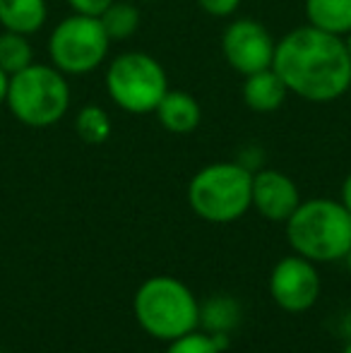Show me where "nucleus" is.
I'll return each instance as SVG.
<instances>
[{
    "instance_id": "1",
    "label": "nucleus",
    "mask_w": 351,
    "mask_h": 353,
    "mask_svg": "<svg viewBox=\"0 0 351 353\" xmlns=\"http://www.w3.org/2000/svg\"><path fill=\"white\" fill-rule=\"evenodd\" d=\"M272 68L289 94L310 103H332L351 89V58L344 39L310 24L277 39Z\"/></svg>"
},
{
    "instance_id": "2",
    "label": "nucleus",
    "mask_w": 351,
    "mask_h": 353,
    "mask_svg": "<svg viewBox=\"0 0 351 353\" xmlns=\"http://www.w3.org/2000/svg\"><path fill=\"white\" fill-rule=\"evenodd\" d=\"M286 238L296 255L310 262L342 260L351 250V214L328 197L301 202L286 219Z\"/></svg>"
},
{
    "instance_id": "3",
    "label": "nucleus",
    "mask_w": 351,
    "mask_h": 353,
    "mask_svg": "<svg viewBox=\"0 0 351 353\" xmlns=\"http://www.w3.org/2000/svg\"><path fill=\"white\" fill-rule=\"evenodd\" d=\"M72 101L68 74L51 63H32L24 70L10 74L5 106L17 123L27 128H51L66 118Z\"/></svg>"
},
{
    "instance_id": "4",
    "label": "nucleus",
    "mask_w": 351,
    "mask_h": 353,
    "mask_svg": "<svg viewBox=\"0 0 351 353\" xmlns=\"http://www.w3.org/2000/svg\"><path fill=\"white\" fill-rule=\"evenodd\" d=\"M188 205L210 223H231L253 207V171L236 161L200 168L188 183Z\"/></svg>"
},
{
    "instance_id": "5",
    "label": "nucleus",
    "mask_w": 351,
    "mask_h": 353,
    "mask_svg": "<svg viewBox=\"0 0 351 353\" xmlns=\"http://www.w3.org/2000/svg\"><path fill=\"white\" fill-rule=\"evenodd\" d=\"M135 320L150 336L174 341L200 322V305L192 291L176 276H152L142 281L132 301Z\"/></svg>"
},
{
    "instance_id": "6",
    "label": "nucleus",
    "mask_w": 351,
    "mask_h": 353,
    "mask_svg": "<svg viewBox=\"0 0 351 353\" xmlns=\"http://www.w3.org/2000/svg\"><path fill=\"white\" fill-rule=\"evenodd\" d=\"M106 94L121 111L132 116L154 113L169 92V74L154 56L145 51L118 53L106 68Z\"/></svg>"
},
{
    "instance_id": "7",
    "label": "nucleus",
    "mask_w": 351,
    "mask_h": 353,
    "mask_svg": "<svg viewBox=\"0 0 351 353\" xmlns=\"http://www.w3.org/2000/svg\"><path fill=\"white\" fill-rule=\"evenodd\" d=\"M111 43L101 19L72 12L53 27L48 37V61L68 77L89 74L106 63Z\"/></svg>"
},
{
    "instance_id": "8",
    "label": "nucleus",
    "mask_w": 351,
    "mask_h": 353,
    "mask_svg": "<svg viewBox=\"0 0 351 353\" xmlns=\"http://www.w3.org/2000/svg\"><path fill=\"white\" fill-rule=\"evenodd\" d=\"M277 39L263 22L253 17H239L226 24L221 34V56L226 65L241 77L272 68Z\"/></svg>"
},
{
    "instance_id": "9",
    "label": "nucleus",
    "mask_w": 351,
    "mask_h": 353,
    "mask_svg": "<svg viewBox=\"0 0 351 353\" xmlns=\"http://www.w3.org/2000/svg\"><path fill=\"white\" fill-rule=\"evenodd\" d=\"M270 293L286 312H303L315 305L320 296L318 270L303 255H289L277 262L270 274Z\"/></svg>"
},
{
    "instance_id": "10",
    "label": "nucleus",
    "mask_w": 351,
    "mask_h": 353,
    "mask_svg": "<svg viewBox=\"0 0 351 353\" xmlns=\"http://www.w3.org/2000/svg\"><path fill=\"white\" fill-rule=\"evenodd\" d=\"M301 195L296 183L277 168H263L253 173V207L267 221H281L296 212Z\"/></svg>"
},
{
    "instance_id": "11",
    "label": "nucleus",
    "mask_w": 351,
    "mask_h": 353,
    "mask_svg": "<svg viewBox=\"0 0 351 353\" xmlns=\"http://www.w3.org/2000/svg\"><path fill=\"white\" fill-rule=\"evenodd\" d=\"M154 116L159 125L171 135H190L200 128L202 108L190 92L169 89L159 101V106L154 108Z\"/></svg>"
},
{
    "instance_id": "12",
    "label": "nucleus",
    "mask_w": 351,
    "mask_h": 353,
    "mask_svg": "<svg viewBox=\"0 0 351 353\" xmlns=\"http://www.w3.org/2000/svg\"><path fill=\"white\" fill-rule=\"evenodd\" d=\"M241 97L253 113H274L284 106L286 97H289V87L277 74L274 68H265L260 72L245 74Z\"/></svg>"
},
{
    "instance_id": "13",
    "label": "nucleus",
    "mask_w": 351,
    "mask_h": 353,
    "mask_svg": "<svg viewBox=\"0 0 351 353\" xmlns=\"http://www.w3.org/2000/svg\"><path fill=\"white\" fill-rule=\"evenodd\" d=\"M46 0H0V27L5 32H17L32 37L46 24Z\"/></svg>"
},
{
    "instance_id": "14",
    "label": "nucleus",
    "mask_w": 351,
    "mask_h": 353,
    "mask_svg": "<svg viewBox=\"0 0 351 353\" xmlns=\"http://www.w3.org/2000/svg\"><path fill=\"white\" fill-rule=\"evenodd\" d=\"M305 24L320 32L347 37L351 32V0H305Z\"/></svg>"
},
{
    "instance_id": "15",
    "label": "nucleus",
    "mask_w": 351,
    "mask_h": 353,
    "mask_svg": "<svg viewBox=\"0 0 351 353\" xmlns=\"http://www.w3.org/2000/svg\"><path fill=\"white\" fill-rule=\"evenodd\" d=\"M99 19L111 41H128L140 29V8L130 0H113Z\"/></svg>"
},
{
    "instance_id": "16",
    "label": "nucleus",
    "mask_w": 351,
    "mask_h": 353,
    "mask_svg": "<svg viewBox=\"0 0 351 353\" xmlns=\"http://www.w3.org/2000/svg\"><path fill=\"white\" fill-rule=\"evenodd\" d=\"M75 132L85 144H94V147L106 144L113 135L111 116L99 103H87L75 116Z\"/></svg>"
},
{
    "instance_id": "17",
    "label": "nucleus",
    "mask_w": 351,
    "mask_h": 353,
    "mask_svg": "<svg viewBox=\"0 0 351 353\" xmlns=\"http://www.w3.org/2000/svg\"><path fill=\"white\" fill-rule=\"evenodd\" d=\"M34 63V46L29 37L17 32H0V68L14 74Z\"/></svg>"
},
{
    "instance_id": "18",
    "label": "nucleus",
    "mask_w": 351,
    "mask_h": 353,
    "mask_svg": "<svg viewBox=\"0 0 351 353\" xmlns=\"http://www.w3.org/2000/svg\"><path fill=\"white\" fill-rule=\"evenodd\" d=\"M200 320H205V325L214 332H226L229 327L236 325L239 320V305L231 298H217L205 307V312L200 310Z\"/></svg>"
},
{
    "instance_id": "19",
    "label": "nucleus",
    "mask_w": 351,
    "mask_h": 353,
    "mask_svg": "<svg viewBox=\"0 0 351 353\" xmlns=\"http://www.w3.org/2000/svg\"><path fill=\"white\" fill-rule=\"evenodd\" d=\"M166 353H221V351H219V346L214 344L212 334H202V332L192 330L174 341H169Z\"/></svg>"
},
{
    "instance_id": "20",
    "label": "nucleus",
    "mask_w": 351,
    "mask_h": 353,
    "mask_svg": "<svg viewBox=\"0 0 351 353\" xmlns=\"http://www.w3.org/2000/svg\"><path fill=\"white\" fill-rule=\"evenodd\" d=\"M195 3H197V8H200L205 14H210V17L226 19V17H234V14L239 12L243 0H195Z\"/></svg>"
},
{
    "instance_id": "21",
    "label": "nucleus",
    "mask_w": 351,
    "mask_h": 353,
    "mask_svg": "<svg viewBox=\"0 0 351 353\" xmlns=\"http://www.w3.org/2000/svg\"><path fill=\"white\" fill-rule=\"evenodd\" d=\"M75 14H87V17H101L113 0H66Z\"/></svg>"
},
{
    "instance_id": "22",
    "label": "nucleus",
    "mask_w": 351,
    "mask_h": 353,
    "mask_svg": "<svg viewBox=\"0 0 351 353\" xmlns=\"http://www.w3.org/2000/svg\"><path fill=\"white\" fill-rule=\"evenodd\" d=\"M339 202H342V205L347 207L349 214H351V173L344 178V183H342V200H339Z\"/></svg>"
},
{
    "instance_id": "23",
    "label": "nucleus",
    "mask_w": 351,
    "mask_h": 353,
    "mask_svg": "<svg viewBox=\"0 0 351 353\" xmlns=\"http://www.w3.org/2000/svg\"><path fill=\"white\" fill-rule=\"evenodd\" d=\"M8 84H10V74L0 68V106H3L5 99H8Z\"/></svg>"
},
{
    "instance_id": "24",
    "label": "nucleus",
    "mask_w": 351,
    "mask_h": 353,
    "mask_svg": "<svg viewBox=\"0 0 351 353\" xmlns=\"http://www.w3.org/2000/svg\"><path fill=\"white\" fill-rule=\"evenodd\" d=\"M342 332H344V336H347V339H351V310L344 315V320H342Z\"/></svg>"
},
{
    "instance_id": "25",
    "label": "nucleus",
    "mask_w": 351,
    "mask_h": 353,
    "mask_svg": "<svg viewBox=\"0 0 351 353\" xmlns=\"http://www.w3.org/2000/svg\"><path fill=\"white\" fill-rule=\"evenodd\" d=\"M344 39V46H347V51H349V58H351V32L347 34V37H342Z\"/></svg>"
},
{
    "instance_id": "26",
    "label": "nucleus",
    "mask_w": 351,
    "mask_h": 353,
    "mask_svg": "<svg viewBox=\"0 0 351 353\" xmlns=\"http://www.w3.org/2000/svg\"><path fill=\"white\" fill-rule=\"evenodd\" d=\"M342 353H351V339H347V344H344V349Z\"/></svg>"
},
{
    "instance_id": "27",
    "label": "nucleus",
    "mask_w": 351,
    "mask_h": 353,
    "mask_svg": "<svg viewBox=\"0 0 351 353\" xmlns=\"http://www.w3.org/2000/svg\"><path fill=\"white\" fill-rule=\"evenodd\" d=\"M347 265H349V272H351V250H349V255H347Z\"/></svg>"
},
{
    "instance_id": "28",
    "label": "nucleus",
    "mask_w": 351,
    "mask_h": 353,
    "mask_svg": "<svg viewBox=\"0 0 351 353\" xmlns=\"http://www.w3.org/2000/svg\"><path fill=\"white\" fill-rule=\"evenodd\" d=\"M137 3H159V0H137Z\"/></svg>"
}]
</instances>
